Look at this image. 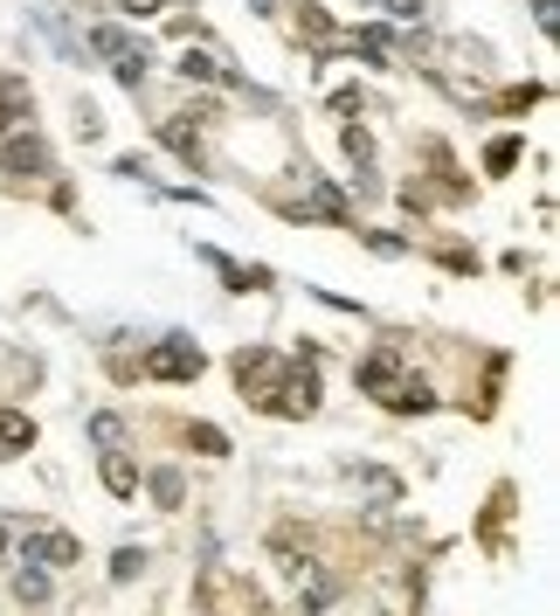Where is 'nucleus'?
Segmentation results:
<instances>
[{"label":"nucleus","mask_w":560,"mask_h":616,"mask_svg":"<svg viewBox=\"0 0 560 616\" xmlns=\"http://www.w3.org/2000/svg\"><path fill=\"white\" fill-rule=\"evenodd\" d=\"M8 133H14V104L0 98V139H8Z\"/></svg>","instance_id":"25"},{"label":"nucleus","mask_w":560,"mask_h":616,"mask_svg":"<svg viewBox=\"0 0 560 616\" xmlns=\"http://www.w3.org/2000/svg\"><path fill=\"white\" fill-rule=\"evenodd\" d=\"M187 125H194V118H166L160 125V146H166V153H180V160H201V139L187 133Z\"/></svg>","instance_id":"8"},{"label":"nucleus","mask_w":560,"mask_h":616,"mask_svg":"<svg viewBox=\"0 0 560 616\" xmlns=\"http://www.w3.org/2000/svg\"><path fill=\"white\" fill-rule=\"evenodd\" d=\"M22 562H35V568H77L84 548H77V533H28Z\"/></svg>","instance_id":"3"},{"label":"nucleus","mask_w":560,"mask_h":616,"mask_svg":"<svg viewBox=\"0 0 560 616\" xmlns=\"http://www.w3.org/2000/svg\"><path fill=\"white\" fill-rule=\"evenodd\" d=\"M387 408H395V416H429V408H436V388H429V381H387V395H381Z\"/></svg>","instance_id":"4"},{"label":"nucleus","mask_w":560,"mask_h":616,"mask_svg":"<svg viewBox=\"0 0 560 616\" xmlns=\"http://www.w3.org/2000/svg\"><path fill=\"white\" fill-rule=\"evenodd\" d=\"M305 35H311V42H332V28H326V14H319V8H305Z\"/></svg>","instance_id":"21"},{"label":"nucleus","mask_w":560,"mask_h":616,"mask_svg":"<svg viewBox=\"0 0 560 616\" xmlns=\"http://www.w3.org/2000/svg\"><path fill=\"white\" fill-rule=\"evenodd\" d=\"M395 375H402V353H395V347H373L367 361H360V375H353V381H360L367 395H387V381H395Z\"/></svg>","instance_id":"6"},{"label":"nucleus","mask_w":560,"mask_h":616,"mask_svg":"<svg viewBox=\"0 0 560 616\" xmlns=\"http://www.w3.org/2000/svg\"><path fill=\"white\" fill-rule=\"evenodd\" d=\"M305 215H326V222H346V201H340V188L332 180H319V188L305 194Z\"/></svg>","instance_id":"10"},{"label":"nucleus","mask_w":560,"mask_h":616,"mask_svg":"<svg viewBox=\"0 0 560 616\" xmlns=\"http://www.w3.org/2000/svg\"><path fill=\"white\" fill-rule=\"evenodd\" d=\"M166 0H125V14H160Z\"/></svg>","instance_id":"23"},{"label":"nucleus","mask_w":560,"mask_h":616,"mask_svg":"<svg viewBox=\"0 0 560 616\" xmlns=\"http://www.w3.org/2000/svg\"><path fill=\"white\" fill-rule=\"evenodd\" d=\"M180 492H187L180 472H153V499H160V506H180Z\"/></svg>","instance_id":"20"},{"label":"nucleus","mask_w":560,"mask_h":616,"mask_svg":"<svg viewBox=\"0 0 560 616\" xmlns=\"http://www.w3.org/2000/svg\"><path fill=\"white\" fill-rule=\"evenodd\" d=\"M180 77H187V84H215L221 70H215V63H208L201 49H187V55H180Z\"/></svg>","instance_id":"17"},{"label":"nucleus","mask_w":560,"mask_h":616,"mask_svg":"<svg viewBox=\"0 0 560 616\" xmlns=\"http://www.w3.org/2000/svg\"><path fill=\"white\" fill-rule=\"evenodd\" d=\"M145 375L153 381H194L201 375V347L187 340V332H174V340H160L153 353H145Z\"/></svg>","instance_id":"1"},{"label":"nucleus","mask_w":560,"mask_h":616,"mask_svg":"<svg viewBox=\"0 0 560 616\" xmlns=\"http://www.w3.org/2000/svg\"><path fill=\"white\" fill-rule=\"evenodd\" d=\"M387 8H395L402 22H416V14H422V0H387Z\"/></svg>","instance_id":"22"},{"label":"nucleus","mask_w":560,"mask_h":616,"mask_svg":"<svg viewBox=\"0 0 560 616\" xmlns=\"http://www.w3.org/2000/svg\"><path fill=\"white\" fill-rule=\"evenodd\" d=\"M104 492H111V499H132V492H139V472H132V457H125L118 443L104 451Z\"/></svg>","instance_id":"7"},{"label":"nucleus","mask_w":560,"mask_h":616,"mask_svg":"<svg viewBox=\"0 0 560 616\" xmlns=\"http://www.w3.org/2000/svg\"><path fill=\"white\" fill-rule=\"evenodd\" d=\"M353 49H360L373 70H387V28H360V35H353Z\"/></svg>","instance_id":"15"},{"label":"nucleus","mask_w":560,"mask_h":616,"mask_svg":"<svg viewBox=\"0 0 560 616\" xmlns=\"http://www.w3.org/2000/svg\"><path fill=\"white\" fill-rule=\"evenodd\" d=\"M28 443H35V423L22 408H0V451H28Z\"/></svg>","instance_id":"9"},{"label":"nucleus","mask_w":560,"mask_h":616,"mask_svg":"<svg viewBox=\"0 0 560 616\" xmlns=\"http://www.w3.org/2000/svg\"><path fill=\"white\" fill-rule=\"evenodd\" d=\"M519 166V139L506 133V139H492V153H484V174H512Z\"/></svg>","instance_id":"16"},{"label":"nucleus","mask_w":560,"mask_h":616,"mask_svg":"<svg viewBox=\"0 0 560 616\" xmlns=\"http://www.w3.org/2000/svg\"><path fill=\"white\" fill-rule=\"evenodd\" d=\"M145 70H153V55H145V42L118 55V84H125V90H139V84H145Z\"/></svg>","instance_id":"13"},{"label":"nucleus","mask_w":560,"mask_h":616,"mask_svg":"<svg viewBox=\"0 0 560 616\" xmlns=\"http://www.w3.org/2000/svg\"><path fill=\"white\" fill-rule=\"evenodd\" d=\"M367 8H373V0H367Z\"/></svg>","instance_id":"27"},{"label":"nucleus","mask_w":560,"mask_h":616,"mask_svg":"<svg viewBox=\"0 0 560 616\" xmlns=\"http://www.w3.org/2000/svg\"><path fill=\"white\" fill-rule=\"evenodd\" d=\"M8 540H14V519H0V554H8Z\"/></svg>","instance_id":"26"},{"label":"nucleus","mask_w":560,"mask_h":616,"mask_svg":"<svg viewBox=\"0 0 560 616\" xmlns=\"http://www.w3.org/2000/svg\"><path fill=\"white\" fill-rule=\"evenodd\" d=\"M139 568H145V554H139V548H118V554H111V582H132Z\"/></svg>","instance_id":"18"},{"label":"nucleus","mask_w":560,"mask_h":616,"mask_svg":"<svg viewBox=\"0 0 560 616\" xmlns=\"http://www.w3.org/2000/svg\"><path fill=\"white\" fill-rule=\"evenodd\" d=\"M90 443H104V451H111V443H125V423L118 416H90Z\"/></svg>","instance_id":"19"},{"label":"nucleus","mask_w":560,"mask_h":616,"mask_svg":"<svg viewBox=\"0 0 560 616\" xmlns=\"http://www.w3.org/2000/svg\"><path fill=\"white\" fill-rule=\"evenodd\" d=\"M14 603H49V575L35 562H22V575H14Z\"/></svg>","instance_id":"11"},{"label":"nucleus","mask_w":560,"mask_h":616,"mask_svg":"<svg viewBox=\"0 0 560 616\" xmlns=\"http://www.w3.org/2000/svg\"><path fill=\"white\" fill-rule=\"evenodd\" d=\"M49 146L42 139H0V174H42Z\"/></svg>","instance_id":"5"},{"label":"nucleus","mask_w":560,"mask_h":616,"mask_svg":"<svg viewBox=\"0 0 560 616\" xmlns=\"http://www.w3.org/2000/svg\"><path fill=\"white\" fill-rule=\"evenodd\" d=\"M319 361H305L284 388H264V408H277V416H311L319 408V375H311Z\"/></svg>","instance_id":"2"},{"label":"nucleus","mask_w":560,"mask_h":616,"mask_svg":"<svg viewBox=\"0 0 560 616\" xmlns=\"http://www.w3.org/2000/svg\"><path fill=\"white\" fill-rule=\"evenodd\" d=\"M187 443H194L201 457H229V437H221L215 423H187Z\"/></svg>","instance_id":"12"},{"label":"nucleus","mask_w":560,"mask_h":616,"mask_svg":"<svg viewBox=\"0 0 560 616\" xmlns=\"http://www.w3.org/2000/svg\"><path fill=\"white\" fill-rule=\"evenodd\" d=\"M125 49H132V35H125V28H90V55H111V63H118Z\"/></svg>","instance_id":"14"},{"label":"nucleus","mask_w":560,"mask_h":616,"mask_svg":"<svg viewBox=\"0 0 560 616\" xmlns=\"http://www.w3.org/2000/svg\"><path fill=\"white\" fill-rule=\"evenodd\" d=\"M533 14H539V28L553 35V0H533Z\"/></svg>","instance_id":"24"}]
</instances>
